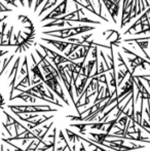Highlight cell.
<instances>
[{"label": "cell", "mask_w": 150, "mask_h": 151, "mask_svg": "<svg viewBox=\"0 0 150 151\" xmlns=\"http://www.w3.org/2000/svg\"><path fill=\"white\" fill-rule=\"evenodd\" d=\"M14 113H34V112H57L58 109H52L48 105H8L7 106Z\"/></svg>", "instance_id": "cell-1"}, {"label": "cell", "mask_w": 150, "mask_h": 151, "mask_svg": "<svg viewBox=\"0 0 150 151\" xmlns=\"http://www.w3.org/2000/svg\"><path fill=\"white\" fill-rule=\"evenodd\" d=\"M67 3H68V0H63L61 3H59V5H57L52 12L48 14H46L43 19L41 20V22H44L46 20H55L56 18L63 16V14H66L67 12Z\"/></svg>", "instance_id": "cell-2"}, {"label": "cell", "mask_w": 150, "mask_h": 151, "mask_svg": "<svg viewBox=\"0 0 150 151\" xmlns=\"http://www.w3.org/2000/svg\"><path fill=\"white\" fill-rule=\"evenodd\" d=\"M104 5L106 6L107 12H109L110 17L112 18V21L114 24H116V18L118 16V12H119V3H116L113 0H102Z\"/></svg>", "instance_id": "cell-3"}, {"label": "cell", "mask_w": 150, "mask_h": 151, "mask_svg": "<svg viewBox=\"0 0 150 151\" xmlns=\"http://www.w3.org/2000/svg\"><path fill=\"white\" fill-rule=\"evenodd\" d=\"M43 41H46L47 43L52 44L54 46H56L57 50H59L60 52H65L68 46L71 45L72 42H66V41H62V40H54V39H50V38H41Z\"/></svg>", "instance_id": "cell-4"}, {"label": "cell", "mask_w": 150, "mask_h": 151, "mask_svg": "<svg viewBox=\"0 0 150 151\" xmlns=\"http://www.w3.org/2000/svg\"><path fill=\"white\" fill-rule=\"evenodd\" d=\"M70 26L72 27V25L70 24V22H68V21H60V20H54V22H50V23H47V24H45L44 26V28H50V27H54V26H58V27H64V26Z\"/></svg>", "instance_id": "cell-5"}, {"label": "cell", "mask_w": 150, "mask_h": 151, "mask_svg": "<svg viewBox=\"0 0 150 151\" xmlns=\"http://www.w3.org/2000/svg\"><path fill=\"white\" fill-rule=\"evenodd\" d=\"M96 29V27L94 26H77V27H72V30L75 32L76 35L78 34H82V33H85L88 31H93Z\"/></svg>", "instance_id": "cell-6"}, {"label": "cell", "mask_w": 150, "mask_h": 151, "mask_svg": "<svg viewBox=\"0 0 150 151\" xmlns=\"http://www.w3.org/2000/svg\"><path fill=\"white\" fill-rule=\"evenodd\" d=\"M137 44H138V46L141 48V50H142V52H144L145 57H146L147 59H149V60H150L149 55L146 52V50L148 48V46H149L148 40H137Z\"/></svg>", "instance_id": "cell-7"}, {"label": "cell", "mask_w": 150, "mask_h": 151, "mask_svg": "<svg viewBox=\"0 0 150 151\" xmlns=\"http://www.w3.org/2000/svg\"><path fill=\"white\" fill-rule=\"evenodd\" d=\"M12 32H14V27H10V30L7 31V33H6V40H7L8 42H10V39H11V35H12Z\"/></svg>", "instance_id": "cell-8"}, {"label": "cell", "mask_w": 150, "mask_h": 151, "mask_svg": "<svg viewBox=\"0 0 150 151\" xmlns=\"http://www.w3.org/2000/svg\"><path fill=\"white\" fill-rule=\"evenodd\" d=\"M79 151H86L85 148H84V146H83V143H81V142H80V149H79Z\"/></svg>", "instance_id": "cell-9"}, {"label": "cell", "mask_w": 150, "mask_h": 151, "mask_svg": "<svg viewBox=\"0 0 150 151\" xmlns=\"http://www.w3.org/2000/svg\"><path fill=\"white\" fill-rule=\"evenodd\" d=\"M7 18H8L7 16H4V17H2V18H1V17H0V23H1V22H3V21H5Z\"/></svg>", "instance_id": "cell-10"}, {"label": "cell", "mask_w": 150, "mask_h": 151, "mask_svg": "<svg viewBox=\"0 0 150 151\" xmlns=\"http://www.w3.org/2000/svg\"><path fill=\"white\" fill-rule=\"evenodd\" d=\"M94 151H99V149H98V147H95V149H94Z\"/></svg>", "instance_id": "cell-11"}]
</instances>
